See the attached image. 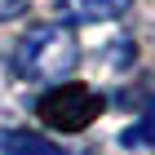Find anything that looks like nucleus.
Returning <instances> with one entry per match:
<instances>
[{
	"mask_svg": "<svg viewBox=\"0 0 155 155\" xmlns=\"http://www.w3.org/2000/svg\"><path fill=\"white\" fill-rule=\"evenodd\" d=\"M80 67V45L67 22H40L13 45V71L31 84H62Z\"/></svg>",
	"mask_w": 155,
	"mask_h": 155,
	"instance_id": "f257e3e1",
	"label": "nucleus"
},
{
	"mask_svg": "<svg viewBox=\"0 0 155 155\" xmlns=\"http://www.w3.org/2000/svg\"><path fill=\"white\" fill-rule=\"evenodd\" d=\"M102 107H107V102H102L97 89L62 80V84H53V89L36 102V115H40V124H49L53 133H80V129H89V124L102 115Z\"/></svg>",
	"mask_w": 155,
	"mask_h": 155,
	"instance_id": "f03ea898",
	"label": "nucleus"
},
{
	"mask_svg": "<svg viewBox=\"0 0 155 155\" xmlns=\"http://www.w3.org/2000/svg\"><path fill=\"white\" fill-rule=\"evenodd\" d=\"M133 9V0H62L58 18L62 22H115Z\"/></svg>",
	"mask_w": 155,
	"mask_h": 155,
	"instance_id": "7ed1b4c3",
	"label": "nucleus"
},
{
	"mask_svg": "<svg viewBox=\"0 0 155 155\" xmlns=\"http://www.w3.org/2000/svg\"><path fill=\"white\" fill-rule=\"evenodd\" d=\"M0 151L5 155H62L58 142H49V137H40V133H27V129L5 133V137H0Z\"/></svg>",
	"mask_w": 155,
	"mask_h": 155,
	"instance_id": "20e7f679",
	"label": "nucleus"
},
{
	"mask_svg": "<svg viewBox=\"0 0 155 155\" xmlns=\"http://www.w3.org/2000/svg\"><path fill=\"white\" fill-rule=\"evenodd\" d=\"M124 146H155V97H146V111L142 120L133 124V129H124V137H120Z\"/></svg>",
	"mask_w": 155,
	"mask_h": 155,
	"instance_id": "39448f33",
	"label": "nucleus"
},
{
	"mask_svg": "<svg viewBox=\"0 0 155 155\" xmlns=\"http://www.w3.org/2000/svg\"><path fill=\"white\" fill-rule=\"evenodd\" d=\"M22 9H27V0H0V22H9V18H18Z\"/></svg>",
	"mask_w": 155,
	"mask_h": 155,
	"instance_id": "423d86ee",
	"label": "nucleus"
}]
</instances>
